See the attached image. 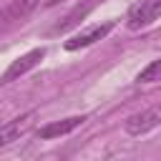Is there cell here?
Instances as JSON below:
<instances>
[{
	"label": "cell",
	"mask_w": 161,
	"mask_h": 161,
	"mask_svg": "<svg viewBox=\"0 0 161 161\" xmlns=\"http://www.w3.org/2000/svg\"><path fill=\"white\" fill-rule=\"evenodd\" d=\"M158 13H161V0H141L136 3L128 15H126V25L131 30H141V28H148L158 20Z\"/></svg>",
	"instance_id": "1"
},
{
	"label": "cell",
	"mask_w": 161,
	"mask_h": 161,
	"mask_svg": "<svg viewBox=\"0 0 161 161\" xmlns=\"http://www.w3.org/2000/svg\"><path fill=\"white\" fill-rule=\"evenodd\" d=\"M45 58V48H33V50H28V53H23L20 58H15L10 65H8V70L0 75V83H10V80H18L20 75H25V73H30L40 60Z\"/></svg>",
	"instance_id": "2"
},
{
	"label": "cell",
	"mask_w": 161,
	"mask_h": 161,
	"mask_svg": "<svg viewBox=\"0 0 161 161\" xmlns=\"http://www.w3.org/2000/svg\"><path fill=\"white\" fill-rule=\"evenodd\" d=\"M113 25H116V23H111V20H108V23H101V25H91V28L75 33L73 38H68V40L63 43V48H65V50H80V48H88V45L103 40V38L113 30Z\"/></svg>",
	"instance_id": "3"
},
{
	"label": "cell",
	"mask_w": 161,
	"mask_h": 161,
	"mask_svg": "<svg viewBox=\"0 0 161 161\" xmlns=\"http://www.w3.org/2000/svg\"><path fill=\"white\" fill-rule=\"evenodd\" d=\"M33 121H35V111H25V113L10 118L8 123H3L0 126V148L8 146V143H13V141H18L20 136H25L30 131Z\"/></svg>",
	"instance_id": "4"
},
{
	"label": "cell",
	"mask_w": 161,
	"mask_h": 161,
	"mask_svg": "<svg viewBox=\"0 0 161 161\" xmlns=\"http://www.w3.org/2000/svg\"><path fill=\"white\" fill-rule=\"evenodd\" d=\"M161 123V111L158 108H148V111H141V113H133L126 118L123 128L128 136H143L148 131H153L156 126Z\"/></svg>",
	"instance_id": "5"
},
{
	"label": "cell",
	"mask_w": 161,
	"mask_h": 161,
	"mask_svg": "<svg viewBox=\"0 0 161 161\" xmlns=\"http://www.w3.org/2000/svg\"><path fill=\"white\" fill-rule=\"evenodd\" d=\"M40 5V0H10L3 10H0V28H8L23 18H28L35 8Z\"/></svg>",
	"instance_id": "6"
},
{
	"label": "cell",
	"mask_w": 161,
	"mask_h": 161,
	"mask_svg": "<svg viewBox=\"0 0 161 161\" xmlns=\"http://www.w3.org/2000/svg\"><path fill=\"white\" fill-rule=\"evenodd\" d=\"M83 121H86V116H68V118H60V121H50V123L40 126V128L35 131V136L43 138V141H45V138H55V136H65V133L75 131Z\"/></svg>",
	"instance_id": "7"
},
{
	"label": "cell",
	"mask_w": 161,
	"mask_h": 161,
	"mask_svg": "<svg viewBox=\"0 0 161 161\" xmlns=\"http://www.w3.org/2000/svg\"><path fill=\"white\" fill-rule=\"evenodd\" d=\"M96 8V0H83V3H78L60 23H55L53 28H50V33H63V30H68V28H73V25H78V20H83L91 10Z\"/></svg>",
	"instance_id": "8"
},
{
	"label": "cell",
	"mask_w": 161,
	"mask_h": 161,
	"mask_svg": "<svg viewBox=\"0 0 161 161\" xmlns=\"http://www.w3.org/2000/svg\"><path fill=\"white\" fill-rule=\"evenodd\" d=\"M158 70H161V63H158V60H151V63L136 75V83H156V80H158Z\"/></svg>",
	"instance_id": "9"
},
{
	"label": "cell",
	"mask_w": 161,
	"mask_h": 161,
	"mask_svg": "<svg viewBox=\"0 0 161 161\" xmlns=\"http://www.w3.org/2000/svg\"><path fill=\"white\" fill-rule=\"evenodd\" d=\"M55 3H60V0H48V5H55Z\"/></svg>",
	"instance_id": "10"
}]
</instances>
